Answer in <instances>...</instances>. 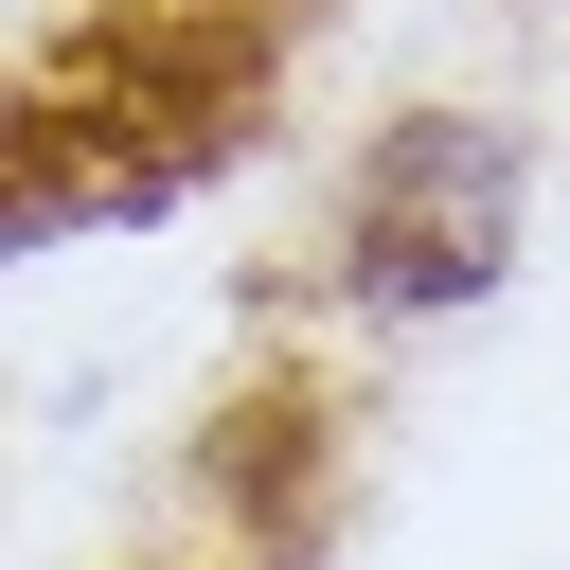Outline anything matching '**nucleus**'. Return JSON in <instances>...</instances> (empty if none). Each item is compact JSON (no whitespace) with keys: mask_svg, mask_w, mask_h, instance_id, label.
Returning a JSON list of instances; mask_svg holds the SVG:
<instances>
[{"mask_svg":"<svg viewBox=\"0 0 570 570\" xmlns=\"http://www.w3.org/2000/svg\"><path fill=\"white\" fill-rule=\"evenodd\" d=\"M499 214H517L499 142H481V125H428V142L374 178L356 285H374V303H463V285H499Z\"/></svg>","mask_w":570,"mask_h":570,"instance_id":"nucleus-1","label":"nucleus"}]
</instances>
